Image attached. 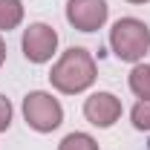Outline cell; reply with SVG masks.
<instances>
[{
  "label": "cell",
  "mask_w": 150,
  "mask_h": 150,
  "mask_svg": "<svg viewBox=\"0 0 150 150\" xmlns=\"http://www.w3.org/2000/svg\"><path fill=\"white\" fill-rule=\"evenodd\" d=\"M98 78V67H95V58L81 49V46H72L67 49L64 55L52 64V72H49V81L58 93L64 95H75L90 90Z\"/></svg>",
  "instance_id": "obj_1"
},
{
  "label": "cell",
  "mask_w": 150,
  "mask_h": 150,
  "mask_svg": "<svg viewBox=\"0 0 150 150\" xmlns=\"http://www.w3.org/2000/svg\"><path fill=\"white\" fill-rule=\"evenodd\" d=\"M112 55L127 64H139L150 49V29L139 18H118L110 29Z\"/></svg>",
  "instance_id": "obj_2"
},
{
  "label": "cell",
  "mask_w": 150,
  "mask_h": 150,
  "mask_svg": "<svg viewBox=\"0 0 150 150\" xmlns=\"http://www.w3.org/2000/svg\"><path fill=\"white\" fill-rule=\"evenodd\" d=\"M23 118H26V124L38 133H52L61 127V121H64V107H61V101L52 98L49 93H43V90H35V93H29L23 98Z\"/></svg>",
  "instance_id": "obj_3"
},
{
  "label": "cell",
  "mask_w": 150,
  "mask_h": 150,
  "mask_svg": "<svg viewBox=\"0 0 150 150\" xmlns=\"http://www.w3.org/2000/svg\"><path fill=\"white\" fill-rule=\"evenodd\" d=\"M20 46H23L26 61L46 64V61H52V55H55V49H58V32L49 23H32L29 29H23Z\"/></svg>",
  "instance_id": "obj_4"
},
{
  "label": "cell",
  "mask_w": 150,
  "mask_h": 150,
  "mask_svg": "<svg viewBox=\"0 0 150 150\" xmlns=\"http://www.w3.org/2000/svg\"><path fill=\"white\" fill-rule=\"evenodd\" d=\"M110 15L107 0H67V20L78 32H98Z\"/></svg>",
  "instance_id": "obj_5"
},
{
  "label": "cell",
  "mask_w": 150,
  "mask_h": 150,
  "mask_svg": "<svg viewBox=\"0 0 150 150\" xmlns=\"http://www.w3.org/2000/svg\"><path fill=\"white\" fill-rule=\"evenodd\" d=\"M84 115H87L90 124L107 130V127H112L121 118V101L112 93H93L84 101Z\"/></svg>",
  "instance_id": "obj_6"
},
{
  "label": "cell",
  "mask_w": 150,
  "mask_h": 150,
  "mask_svg": "<svg viewBox=\"0 0 150 150\" xmlns=\"http://www.w3.org/2000/svg\"><path fill=\"white\" fill-rule=\"evenodd\" d=\"M127 84H130L133 95H136L139 101H150V64H136L130 69Z\"/></svg>",
  "instance_id": "obj_7"
},
{
  "label": "cell",
  "mask_w": 150,
  "mask_h": 150,
  "mask_svg": "<svg viewBox=\"0 0 150 150\" xmlns=\"http://www.w3.org/2000/svg\"><path fill=\"white\" fill-rule=\"evenodd\" d=\"M23 20V3L20 0H0V32L18 29Z\"/></svg>",
  "instance_id": "obj_8"
},
{
  "label": "cell",
  "mask_w": 150,
  "mask_h": 150,
  "mask_svg": "<svg viewBox=\"0 0 150 150\" xmlns=\"http://www.w3.org/2000/svg\"><path fill=\"white\" fill-rule=\"evenodd\" d=\"M58 150H101V147L90 133H69V136L61 139Z\"/></svg>",
  "instance_id": "obj_9"
},
{
  "label": "cell",
  "mask_w": 150,
  "mask_h": 150,
  "mask_svg": "<svg viewBox=\"0 0 150 150\" xmlns=\"http://www.w3.org/2000/svg\"><path fill=\"white\" fill-rule=\"evenodd\" d=\"M130 118H133V127H136V130L150 133V101H139V104L133 107Z\"/></svg>",
  "instance_id": "obj_10"
},
{
  "label": "cell",
  "mask_w": 150,
  "mask_h": 150,
  "mask_svg": "<svg viewBox=\"0 0 150 150\" xmlns=\"http://www.w3.org/2000/svg\"><path fill=\"white\" fill-rule=\"evenodd\" d=\"M9 124H12V101L6 95H0V133L9 130Z\"/></svg>",
  "instance_id": "obj_11"
},
{
  "label": "cell",
  "mask_w": 150,
  "mask_h": 150,
  "mask_svg": "<svg viewBox=\"0 0 150 150\" xmlns=\"http://www.w3.org/2000/svg\"><path fill=\"white\" fill-rule=\"evenodd\" d=\"M3 61H6V40L0 38V67H3Z\"/></svg>",
  "instance_id": "obj_12"
},
{
  "label": "cell",
  "mask_w": 150,
  "mask_h": 150,
  "mask_svg": "<svg viewBox=\"0 0 150 150\" xmlns=\"http://www.w3.org/2000/svg\"><path fill=\"white\" fill-rule=\"evenodd\" d=\"M127 3H150V0H127Z\"/></svg>",
  "instance_id": "obj_13"
}]
</instances>
